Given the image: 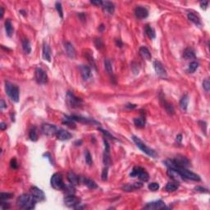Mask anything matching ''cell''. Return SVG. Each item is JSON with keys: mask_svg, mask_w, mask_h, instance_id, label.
<instances>
[{"mask_svg": "<svg viewBox=\"0 0 210 210\" xmlns=\"http://www.w3.org/2000/svg\"><path fill=\"white\" fill-rule=\"evenodd\" d=\"M65 49L68 56L71 58H76V50L75 48L73 47V45H71L70 42H66L65 43Z\"/></svg>", "mask_w": 210, "mask_h": 210, "instance_id": "ffe728a7", "label": "cell"}, {"mask_svg": "<svg viewBox=\"0 0 210 210\" xmlns=\"http://www.w3.org/2000/svg\"><path fill=\"white\" fill-rule=\"evenodd\" d=\"M63 201L66 206L70 207V208H76L78 204H80L81 199L74 195H68L64 198Z\"/></svg>", "mask_w": 210, "mask_h": 210, "instance_id": "ba28073f", "label": "cell"}, {"mask_svg": "<svg viewBox=\"0 0 210 210\" xmlns=\"http://www.w3.org/2000/svg\"><path fill=\"white\" fill-rule=\"evenodd\" d=\"M104 29H105V26H104V25H103V24H101L100 26H99V30L100 32H103Z\"/></svg>", "mask_w": 210, "mask_h": 210, "instance_id": "91938a15", "label": "cell"}, {"mask_svg": "<svg viewBox=\"0 0 210 210\" xmlns=\"http://www.w3.org/2000/svg\"><path fill=\"white\" fill-rule=\"evenodd\" d=\"M63 123L66 124L68 127L71 128H76V123L75 121L73 120L71 118V117H68L66 116L63 118Z\"/></svg>", "mask_w": 210, "mask_h": 210, "instance_id": "d6a6232c", "label": "cell"}, {"mask_svg": "<svg viewBox=\"0 0 210 210\" xmlns=\"http://www.w3.org/2000/svg\"><path fill=\"white\" fill-rule=\"evenodd\" d=\"M139 53L142 58H144V59H145V60L147 61L151 60V58H152V56H151V53H150V50L147 49L146 47H140L139 49Z\"/></svg>", "mask_w": 210, "mask_h": 210, "instance_id": "44dd1931", "label": "cell"}, {"mask_svg": "<svg viewBox=\"0 0 210 210\" xmlns=\"http://www.w3.org/2000/svg\"><path fill=\"white\" fill-rule=\"evenodd\" d=\"M90 3L92 4H94V5H97V6H102V4L103 2L100 1V0H97V1H90Z\"/></svg>", "mask_w": 210, "mask_h": 210, "instance_id": "11a10c76", "label": "cell"}, {"mask_svg": "<svg viewBox=\"0 0 210 210\" xmlns=\"http://www.w3.org/2000/svg\"><path fill=\"white\" fill-rule=\"evenodd\" d=\"M37 202L31 195L23 194L17 199V205L23 209H33Z\"/></svg>", "mask_w": 210, "mask_h": 210, "instance_id": "6da1fadb", "label": "cell"}, {"mask_svg": "<svg viewBox=\"0 0 210 210\" xmlns=\"http://www.w3.org/2000/svg\"><path fill=\"white\" fill-rule=\"evenodd\" d=\"M63 191L68 194V195H74L76 192V189L74 187L73 185H71V183L69 185H65V186L63 188Z\"/></svg>", "mask_w": 210, "mask_h": 210, "instance_id": "8d00e7d4", "label": "cell"}, {"mask_svg": "<svg viewBox=\"0 0 210 210\" xmlns=\"http://www.w3.org/2000/svg\"><path fill=\"white\" fill-rule=\"evenodd\" d=\"M5 30H6V33L8 35V37H12V35H13V31H14V29L12 27V22L8 19L5 22Z\"/></svg>", "mask_w": 210, "mask_h": 210, "instance_id": "f546056e", "label": "cell"}, {"mask_svg": "<svg viewBox=\"0 0 210 210\" xmlns=\"http://www.w3.org/2000/svg\"><path fill=\"white\" fill-rule=\"evenodd\" d=\"M43 58L48 62L51 61V49L47 44H45L43 47Z\"/></svg>", "mask_w": 210, "mask_h": 210, "instance_id": "d4e9b609", "label": "cell"}, {"mask_svg": "<svg viewBox=\"0 0 210 210\" xmlns=\"http://www.w3.org/2000/svg\"><path fill=\"white\" fill-rule=\"evenodd\" d=\"M195 190L196 191L201 192V193H208V192H209V191H208L207 189L201 187V186H197V187L195 188Z\"/></svg>", "mask_w": 210, "mask_h": 210, "instance_id": "f5cc1de1", "label": "cell"}, {"mask_svg": "<svg viewBox=\"0 0 210 210\" xmlns=\"http://www.w3.org/2000/svg\"><path fill=\"white\" fill-rule=\"evenodd\" d=\"M116 45L117 47H119V48H122V45H123V44H122V42L121 41V40H116Z\"/></svg>", "mask_w": 210, "mask_h": 210, "instance_id": "6f0895ef", "label": "cell"}, {"mask_svg": "<svg viewBox=\"0 0 210 210\" xmlns=\"http://www.w3.org/2000/svg\"><path fill=\"white\" fill-rule=\"evenodd\" d=\"M5 90L7 94L10 97L12 100L14 102L19 101V89L17 86L7 81L5 83Z\"/></svg>", "mask_w": 210, "mask_h": 210, "instance_id": "3957f363", "label": "cell"}, {"mask_svg": "<svg viewBox=\"0 0 210 210\" xmlns=\"http://www.w3.org/2000/svg\"><path fill=\"white\" fill-rule=\"evenodd\" d=\"M188 104H189V96L187 94H185L182 96V98L180 100V108L181 109L186 112L187 110V107H188Z\"/></svg>", "mask_w": 210, "mask_h": 210, "instance_id": "83f0119b", "label": "cell"}, {"mask_svg": "<svg viewBox=\"0 0 210 210\" xmlns=\"http://www.w3.org/2000/svg\"><path fill=\"white\" fill-rule=\"evenodd\" d=\"M165 208H166L165 203L163 202V201H162V200H158V201H154V202L149 203L147 205L145 206L144 209H145L157 210V209H165Z\"/></svg>", "mask_w": 210, "mask_h": 210, "instance_id": "4fadbf2b", "label": "cell"}, {"mask_svg": "<svg viewBox=\"0 0 210 210\" xmlns=\"http://www.w3.org/2000/svg\"><path fill=\"white\" fill-rule=\"evenodd\" d=\"M154 68L158 76H159L160 77H166L167 76V71H166L164 66L162 64L161 62L158 60L154 61Z\"/></svg>", "mask_w": 210, "mask_h": 210, "instance_id": "8fae6325", "label": "cell"}, {"mask_svg": "<svg viewBox=\"0 0 210 210\" xmlns=\"http://www.w3.org/2000/svg\"><path fill=\"white\" fill-rule=\"evenodd\" d=\"M0 11H1V12H0V18H3L4 14V9L1 7V8H0Z\"/></svg>", "mask_w": 210, "mask_h": 210, "instance_id": "94428289", "label": "cell"}, {"mask_svg": "<svg viewBox=\"0 0 210 210\" xmlns=\"http://www.w3.org/2000/svg\"><path fill=\"white\" fill-rule=\"evenodd\" d=\"M145 33L150 39H154L156 37V35H155L154 29L152 27H150V26H146V27H145Z\"/></svg>", "mask_w": 210, "mask_h": 210, "instance_id": "f35d334b", "label": "cell"}, {"mask_svg": "<svg viewBox=\"0 0 210 210\" xmlns=\"http://www.w3.org/2000/svg\"><path fill=\"white\" fill-rule=\"evenodd\" d=\"M0 208H1V209H8L10 208V204L8 203L2 202L0 204Z\"/></svg>", "mask_w": 210, "mask_h": 210, "instance_id": "816d5d0a", "label": "cell"}, {"mask_svg": "<svg viewBox=\"0 0 210 210\" xmlns=\"http://www.w3.org/2000/svg\"><path fill=\"white\" fill-rule=\"evenodd\" d=\"M0 108H1V109H5V108H7V105H6V104H5V101H4V99H1V101H0Z\"/></svg>", "mask_w": 210, "mask_h": 210, "instance_id": "9f6ffc18", "label": "cell"}, {"mask_svg": "<svg viewBox=\"0 0 210 210\" xmlns=\"http://www.w3.org/2000/svg\"><path fill=\"white\" fill-rule=\"evenodd\" d=\"M148 188L150 189L151 191H157L159 189V185L157 182H152V183L149 184Z\"/></svg>", "mask_w": 210, "mask_h": 210, "instance_id": "b9f144b4", "label": "cell"}, {"mask_svg": "<svg viewBox=\"0 0 210 210\" xmlns=\"http://www.w3.org/2000/svg\"><path fill=\"white\" fill-rule=\"evenodd\" d=\"M30 192H31V195L35 198V199L36 201H43L45 199V195L44 191L39 189L36 186H33L30 188Z\"/></svg>", "mask_w": 210, "mask_h": 210, "instance_id": "30bf717a", "label": "cell"}, {"mask_svg": "<svg viewBox=\"0 0 210 210\" xmlns=\"http://www.w3.org/2000/svg\"><path fill=\"white\" fill-rule=\"evenodd\" d=\"M50 183H51L52 187L55 190H58V191L63 190L64 186H65L63 176L61 175L60 173H54L51 177Z\"/></svg>", "mask_w": 210, "mask_h": 210, "instance_id": "277c9868", "label": "cell"}, {"mask_svg": "<svg viewBox=\"0 0 210 210\" xmlns=\"http://www.w3.org/2000/svg\"><path fill=\"white\" fill-rule=\"evenodd\" d=\"M85 158H86V162L88 165H92V163H93L92 157H91V154L88 150H86V152H85Z\"/></svg>", "mask_w": 210, "mask_h": 210, "instance_id": "60d3db41", "label": "cell"}, {"mask_svg": "<svg viewBox=\"0 0 210 210\" xmlns=\"http://www.w3.org/2000/svg\"><path fill=\"white\" fill-rule=\"evenodd\" d=\"M82 181L84 184L87 187L90 188V189H96V188L98 187L97 184L95 183V181L91 180V179H89V178H86V177H85V178H83Z\"/></svg>", "mask_w": 210, "mask_h": 210, "instance_id": "4dcf8cb0", "label": "cell"}, {"mask_svg": "<svg viewBox=\"0 0 210 210\" xmlns=\"http://www.w3.org/2000/svg\"><path fill=\"white\" fill-rule=\"evenodd\" d=\"M12 197H13L12 193H1L0 195V199L2 200H7V199H11Z\"/></svg>", "mask_w": 210, "mask_h": 210, "instance_id": "bcb514c9", "label": "cell"}, {"mask_svg": "<svg viewBox=\"0 0 210 210\" xmlns=\"http://www.w3.org/2000/svg\"><path fill=\"white\" fill-rule=\"evenodd\" d=\"M102 7L104 8V10L106 12H108L110 14H113L115 10V7H114V4L112 2H109V1H105L103 2L102 4Z\"/></svg>", "mask_w": 210, "mask_h": 210, "instance_id": "7402d4cb", "label": "cell"}, {"mask_svg": "<svg viewBox=\"0 0 210 210\" xmlns=\"http://www.w3.org/2000/svg\"><path fill=\"white\" fill-rule=\"evenodd\" d=\"M10 166H11L12 168L13 169L18 168V163H17V159H16L15 158H13L11 160V162H10Z\"/></svg>", "mask_w": 210, "mask_h": 210, "instance_id": "681fc988", "label": "cell"}, {"mask_svg": "<svg viewBox=\"0 0 210 210\" xmlns=\"http://www.w3.org/2000/svg\"><path fill=\"white\" fill-rule=\"evenodd\" d=\"M81 143H82V141H81V140H80V141H76V142L75 143V144H76H76H78L77 145H81Z\"/></svg>", "mask_w": 210, "mask_h": 210, "instance_id": "e7e4bbea", "label": "cell"}, {"mask_svg": "<svg viewBox=\"0 0 210 210\" xmlns=\"http://www.w3.org/2000/svg\"><path fill=\"white\" fill-rule=\"evenodd\" d=\"M181 140H182V135H178L177 136H176V140H177V141L181 142Z\"/></svg>", "mask_w": 210, "mask_h": 210, "instance_id": "be15d7a7", "label": "cell"}, {"mask_svg": "<svg viewBox=\"0 0 210 210\" xmlns=\"http://www.w3.org/2000/svg\"><path fill=\"white\" fill-rule=\"evenodd\" d=\"M160 101H161L162 104H163V107H164V109H165V110L167 111V113L170 114V115L174 114V109H173V105L170 104L169 103L166 101L165 99H164V98H161V99H160Z\"/></svg>", "mask_w": 210, "mask_h": 210, "instance_id": "4316f807", "label": "cell"}, {"mask_svg": "<svg viewBox=\"0 0 210 210\" xmlns=\"http://www.w3.org/2000/svg\"><path fill=\"white\" fill-rule=\"evenodd\" d=\"M29 138L30 139V140L32 141H36L38 140V135H37V130L35 127H33L30 130L29 132Z\"/></svg>", "mask_w": 210, "mask_h": 210, "instance_id": "d590c367", "label": "cell"}, {"mask_svg": "<svg viewBox=\"0 0 210 210\" xmlns=\"http://www.w3.org/2000/svg\"><path fill=\"white\" fill-rule=\"evenodd\" d=\"M86 58H88V61H89V63H90V65H91L94 69H96L95 62H94V58H93V56H92V54H91V53H89V54H88V52H86Z\"/></svg>", "mask_w": 210, "mask_h": 210, "instance_id": "f6af8a7d", "label": "cell"}, {"mask_svg": "<svg viewBox=\"0 0 210 210\" xmlns=\"http://www.w3.org/2000/svg\"><path fill=\"white\" fill-rule=\"evenodd\" d=\"M143 184L140 183V182H135V183L133 184H127L125 185L123 187H122V190L124 191H132L134 190H138V189H140L142 188Z\"/></svg>", "mask_w": 210, "mask_h": 210, "instance_id": "d6986e66", "label": "cell"}, {"mask_svg": "<svg viewBox=\"0 0 210 210\" xmlns=\"http://www.w3.org/2000/svg\"><path fill=\"white\" fill-rule=\"evenodd\" d=\"M55 7H56V9L58 14L60 16L61 18H63V8H62V4L59 2H57L56 4H55Z\"/></svg>", "mask_w": 210, "mask_h": 210, "instance_id": "7bdbcfd3", "label": "cell"}, {"mask_svg": "<svg viewBox=\"0 0 210 210\" xmlns=\"http://www.w3.org/2000/svg\"><path fill=\"white\" fill-rule=\"evenodd\" d=\"M135 15L138 19H145L149 16V12L145 8L137 7L135 9Z\"/></svg>", "mask_w": 210, "mask_h": 210, "instance_id": "2e32d148", "label": "cell"}, {"mask_svg": "<svg viewBox=\"0 0 210 210\" xmlns=\"http://www.w3.org/2000/svg\"><path fill=\"white\" fill-rule=\"evenodd\" d=\"M174 163H176V165L179 166V167H181V168H186L190 166V161L187 158L184 157L182 155H177L176 157V158L173 160Z\"/></svg>", "mask_w": 210, "mask_h": 210, "instance_id": "5bb4252c", "label": "cell"}, {"mask_svg": "<svg viewBox=\"0 0 210 210\" xmlns=\"http://www.w3.org/2000/svg\"><path fill=\"white\" fill-rule=\"evenodd\" d=\"M101 176H102V180L107 181V179H108V167H106L105 168H104Z\"/></svg>", "mask_w": 210, "mask_h": 210, "instance_id": "f907efd6", "label": "cell"}, {"mask_svg": "<svg viewBox=\"0 0 210 210\" xmlns=\"http://www.w3.org/2000/svg\"><path fill=\"white\" fill-rule=\"evenodd\" d=\"M104 67L106 71L109 74H110V75H113V66H112V63H111V62H110L109 59H105L104 60Z\"/></svg>", "mask_w": 210, "mask_h": 210, "instance_id": "74e56055", "label": "cell"}, {"mask_svg": "<svg viewBox=\"0 0 210 210\" xmlns=\"http://www.w3.org/2000/svg\"><path fill=\"white\" fill-rule=\"evenodd\" d=\"M132 140H133V141L135 143V145H137V147H138L140 150H142L145 154H146L147 155H149V156L152 158L157 157V153H156L154 150H152L151 148L147 146L143 142L142 140L140 139V138H138V137H136V136L134 135V136H132Z\"/></svg>", "mask_w": 210, "mask_h": 210, "instance_id": "7a4b0ae2", "label": "cell"}, {"mask_svg": "<svg viewBox=\"0 0 210 210\" xmlns=\"http://www.w3.org/2000/svg\"><path fill=\"white\" fill-rule=\"evenodd\" d=\"M80 71L82 78L84 79V81H87L91 77V70L88 66L86 65H81L80 66Z\"/></svg>", "mask_w": 210, "mask_h": 210, "instance_id": "e0dca14e", "label": "cell"}, {"mask_svg": "<svg viewBox=\"0 0 210 210\" xmlns=\"http://www.w3.org/2000/svg\"><path fill=\"white\" fill-rule=\"evenodd\" d=\"M104 163L106 167H109L111 164V158H110V147L108 141L105 139H104Z\"/></svg>", "mask_w": 210, "mask_h": 210, "instance_id": "7c38bea8", "label": "cell"}, {"mask_svg": "<svg viewBox=\"0 0 210 210\" xmlns=\"http://www.w3.org/2000/svg\"><path fill=\"white\" fill-rule=\"evenodd\" d=\"M56 136L58 140H68L71 139L72 135L68 131L63 130V129H60V130H58V131H57Z\"/></svg>", "mask_w": 210, "mask_h": 210, "instance_id": "9a60e30c", "label": "cell"}, {"mask_svg": "<svg viewBox=\"0 0 210 210\" xmlns=\"http://www.w3.org/2000/svg\"><path fill=\"white\" fill-rule=\"evenodd\" d=\"M183 57L186 60H190V59H195V53L194 52V50L191 48H187L185 49V51L183 52Z\"/></svg>", "mask_w": 210, "mask_h": 210, "instance_id": "484cf974", "label": "cell"}, {"mask_svg": "<svg viewBox=\"0 0 210 210\" xmlns=\"http://www.w3.org/2000/svg\"><path fill=\"white\" fill-rule=\"evenodd\" d=\"M22 49L23 50H24V52H26V53H27V54H29V53L31 52L30 43L27 39H25V40L22 41Z\"/></svg>", "mask_w": 210, "mask_h": 210, "instance_id": "836d02e7", "label": "cell"}, {"mask_svg": "<svg viewBox=\"0 0 210 210\" xmlns=\"http://www.w3.org/2000/svg\"><path fill=\"white\" fill-rule=\"evenodd\" d=\"M127 109H135V107H136V105L135 104H127V106H126Z\"/></svg>", "mask_w": 210, "mask_h": 210, "instance_id": "6125c7cd", "label": "cell"}, {"mask_svg": "<svg viewBox=\"0 0 210 210\" xmlns=\"http://www.w3.org/2000/svg\"><path fill=\"white\" fill-rule=\"evenodd\" d=\"M94 45L96 46V48L98 49H104V45L101 40V39H95L94 40Z\"/></svg>", "mask_w": 210, "mask_h": 210, "instance_id": "ee69618b", "label": "cell"}, {"mask_svg": "<svg viewBox=\"0 0 210 210\" xmlns=\"http://www.w3.org/2000/svg\"><path fill=\"white\" fill-rule=\"evenodd\" d=\"M35 81H37V83L39 84H46L47 81H48V76H47V73L45 72L42 68H37L35 69Z\"/></svg>", "mask_w": 210, "mask_h": 210, "instance_id": "52a82bcc", "label": "cell"}, {"mask_svg": "<svg viewBox=\"0 0 210 210\" xmlns=\"http://www.w3.org/2000/svg\"><path fill=\"white\" fill-rule=\"evenodd\" d=\"M130 176L131 177H135V176H138L140 179L143 181H148L150 179V175L149 173H147L146 171L144 168H142L141 167H138L136 166L135 167L133 170L131 171Z\"/></svg>", "mask_w": 210, "mask_h": 210, "instance_id": "5b68a950", "label": "cell"}, {"mask_svg": "<svg viewBox=\"0 0 210 210\" xmlns=\"http://www.w3.org/2000/svg\"><path fill=\"white\" fill-rule=\"evenodd\" d=\"M188 19L193 23H195L196 26H201V22H200L199 18L193 12L188 13Z\"/></svg>", "mask_w": 210, "mask_h": 210, "instance_id": "1f68e13d", "label": "cell"}, {"mask_svg": "<svg viewBox=\"0 0 210 210\" xmlns=\"http://www.w3.org/2000/svg\"><path fill=\"white\" fill-rule=\"evenodd\" d=\"M178 188H179V182L173 181V182H168L166 185L165 190L168 192H173L176 191Z\"/></svg>", "mask_w": 210, "mask_h": 210, "instance_id": "f1b7e54d", "label": "cell"}, {"mask_svg": "<svg viewBox=\"0 0 210 210\" xmlns=\"http://www.w3.org/2000/svg\"><path fill=\"white\" fill-rule=\"evenodd\" d=\"M208 4H209V2H208V1H203V2L200 3V7H201L202 9H204V10H205L207 6H208Z\"/></svg>", "mask_w": 210, "mask_h": 210, "instance_id": "db71d44e", "label": "cell"}, {"mask_svg": "<svg viewBox=\"0 0 210 210\" xmlns=\"http://www.w3.org/2000/svg\"><path fill=\"white\" fill-rule=\"evenodd\" d=\"M67 101H68V104L70 105L71 108H74V109L79 108L82 104V100L80 98L76 97L75 94L70 91L68 92V94H67Z\"/></svg>", "mask_w": 210, "mask_h": 210, "instance_id": "8992f818", "label": "cell"}, {"mask_svg": "<svg viewBox=\"0 0 210 210\" xmlns=\"http://www.w3.org/2000/svg\"><path fill=\"white\" fill-rule=\"evenodd\" d=\"M203 87H204V89L206 90L207 92H209V91L210 82H209V79H205V80L203 81Z\"/></svg>", "mask_w": 210, "mask_h": 210, "instance_id": "c3c4849f", "label": "cell"}, {"mask_svg": "<svg viewBox=\"0 0 210 210\" xmlns=\"http://www.w3.org/2000/svg\"><path fill=\"white\" fill-rule=\"evenodd\" d=\"M134 123H135V125L137 127H145V119H144V117H135V119H134Z\"/></svg>", "mask_w": 210, "mask_h": 210, "instance_id": "e575fe53", "label": "cell"}, {"mask_svg": "<svg viewBox=\"0 0 210 210\" xmlns=\"http://www.w3.org/2000/svg\"><path fill=\"white\" fill-rule=\"evenodd\" d=\"M198 68H199V63L197 62H192L189 65L187 71L189 73H194L198 69Z\"/></svg>", "mask_w": 210, "mask_h": 210, "instance_id": "ab89813d", "label": "cell"}, {"mask_svg": "<svg viewBox=\"0 0 210 210\" xmlns=\"http://www.w3.org/2000/svg\"><path fill=\"white\" fill-rule=\"evenodd\" d=\"M6 128H7V125H6V123H4V122H1V124H0V129H1L2 131H4Z\"/></svg>", "mask_w": 210, "mask_h": 210, "instance_id": "680465c9", "label": "cell"}, {"mask_svg": "<svg viewBox=\"0 0 210 210\" xmlns=\"http://www.w3.org/2000/svg\"><path fill=\"white\" fill-rule=\"evenodd\" d=\"M98 130H99V131H101L102 133H103V134H104V135L106 137H109V138H110V139H112V140H116L115 139V137L111 135V134H110V133H109L108 131H105V130L102 129V128H98Z\"/></svg>", "mask_w": 210, "mask_h": 210, "instance_id": "7dc6e473", "label": "cell"}, {"mask_svg": "<svg viewBox=\"0 0 210 210\" xmlns=\"http://www.w3.org/2000/svg\"><path fill=\"white\" fill-rule=\"evenodd\" d=\"M42 132L45 134V135H48V136H51V135H56L57 131V127L55 126H53L52 124L49 123H44L42 125L41 127Z\"/></svg>", "mask_w": 210, "mask_h": 210, "instance_id": "9c48e42d", "label": "cell"}, {"mask_svg": "<svg viewBox=\"0 0 210 210\" xmlns=\"http://www.w3.org/2000/svg\"><path fill=\"white\" fill-rule=\"evenodd\" d=\"M168 173V175L174 181H177V182H178L180 180L183 179V177L181 175L180 173H179L178 171L175 170V169L169 168L168 170V173Z\"/></svg>", "mask_w": 210, "mask_h": 210, "instance_id": "ac0fdd59", "label": "cell"}, {"mask_svg": "<svg viewBox=\"0 0 210 210\" xmlns=\"http://www.w3.org/2000/svg\"><path fill=\"white\" fill-rule=\"evenodd\" d=\"M68 181H69V182H70L71 185H73V186H77V185H79V182H80V177H79L77 175H76L74 173H72V172L68 173Z\"/></svg>", "mask_w": 210, "mask_h": 210, "instance_id": "cb8c5ba5", "label": "cell"}, {"mask_svg": "<svg viewBox=\"0 0 210 210\" xmlns=\"http://www.w3.org/2000/svg\"><path fill=\"white\" fill-rule=\"evenodd\" d=\"M71 118L74 121L76 122H82V123H95L99 124L96 121L93 120V119H90V118H87V117H83L80 116H71Z\"/></svg>", "mask_w": 210, "mask_h": 210, "instance_id": "603a6c76", "label": "cell"}]
</instances>
